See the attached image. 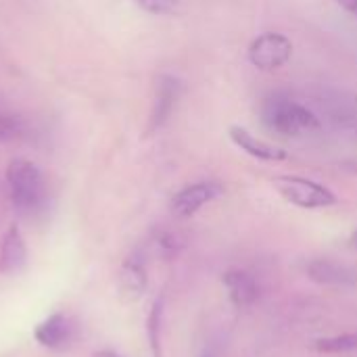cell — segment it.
I'll return each mask as SVG.
<instances>
[{"mask_svg":"<svg viewBox=\"0 0 357 357\" xmlns=\"http://www.w3.org/2000/svg\"><path fill=\"white\" fill-rule=\"evenodd\" d=\"M259 113L264 126L278 136L299 138L322 130L318 115L303 100H297L284 92H274L266 96Z\"/></svg>","mask_w":357,"mask_h":357,"instance_id":"obj_1","label":"cell"},{"mask_svg":"<svg viewBox=\"0 0 357 357\" xmlns=\"http://www.w3.org/2000/svg\"><path fill=\"white\" fill-rule=\"evenodd\" d=\"M8 195L15 209L23 215H36L46 205V182L40 167L23 157H17L6 167Z\"/></svg>","mask_w":357,"mask_h":357,"instance_id":"obj_2","label":"cell"},{"mask_svg":"<svg viewBox=\"0 0 357 357\" xmlns=\"http://www.w3.org/2000/svg\"><path fill=\"white\" fill-rule=\"evenodd\" d=\"M305 105L318 115L322 128L357 136V94L339 88H318L310 92Z\"/></svg>","mask_w":357,"mask_h":357,"instance_id":"obj_3","label":"cell"},{"mask_svg":"<svg viewBox=\"0 0 357 357\" xmlns=\"http://www.w3.org/2000/svg\"><path fill=\"white\" fill-rule=\"evenodd\" d=\"M278 195L301 209H326L337 203V197L324 184L301 176H276L272 180Z\"/></svg>","mask_w":357,"mask_h":357,"instance_id":"obj_4","label":"cell"},{"mask_svg":"<svg viewBox=\"0 0 357 357\" xmlns=\"http://www.w3.org/2000/svg\"><path fill=\"white\" fill-rule=\"evenodd\" d=\"M249 63L257 67L259 71L272 73L280 67H284L293 56V42L278 31H266L257 36L249 50H247Z\"/></svg>","mask_w":357,"mask_h":357,"instance_id":"obj_5","label":"cell"},{"mask_svg":"<svg viewBox=\"0 0 357 357\" xmlns=\"http://www.w3.org/2000/svg\"><path fill=\"white\" fill-rule=\"evenodd\" d=\"M222 186L218 182L211 180H203V182H195L184 186L182 190H178L172 197L169 209L176 218L184 220V218H192L195 213H199L205 205H209L211 201H215L222 195Z\"/></svg>","mask_w":357,"mask_h":357,"instance_id":"obj_6","label":"cell"},{"mask_svg":"<svg viewBox=\"0 0 357 357\" xmlns=\"http://www.w3.org/2000/svg\"><path fill=\"white\" fill-rule=\"evenodd\" d=\"M182 96V82L174 75H161L155 86V100H153V111L149 117L146 134L159 132L172 117L178 100Z\"/></svg>","mask_w":357,"mask_h":357,"instance_id":"obj_7","label":"cell"},{"mask_svg":"<svg viewBox=\"0 0 357 357\" xmlns=\"http://www.w3.org/2000/svg\"><path fill=\"white\" fill-rule=\"evenodd\" d=\"M230 140L234 142V146H238L243 153H247L253 159L259 161H268V163H276V161H284L289 157V153L280 146H274L257 136H253L249 130L241 128V126H230L228 130Z\"/></svg>","mask_w":357,"mask_h":357,"instance_id":"obj_8","label":"cell"},{"mask_svg":"<svg viewBox=\"0 0 357 357\" xmlns=\"http://www.w3.org/2000/svg\"><path fill=\"white\" fill-rule=\"evenodd\" d=\"M230 303L238 310L251 307L259 299V284L253 274L245 270H228L222 278Z\"/></svg>","mask_w":357,"mask_h":357,"instance_id":"obj_9","label":"cell"},{"mask_svg":"<svg viewBox=\"0 0 357 357\" xmlns=\"http://www.w3.org/2000/svg\"><path fill=\"white\" fill-rule=\"evenodd\" d=\"M305 272L310 280L322 287H354L357 282V274L351 268L333 259H314L307 264Z\"/></svg>","mask_w":357,"mask_h":357,"instance_id":"obj_10","label":"cell"},{"mask_svg":"<svg viewBox=\"0 0 357 357\" xmlns=\"http://www.w3.org/2000/svg\"><path fill=\"white\" fill-rule=\"evenodd\" d=\"M36 341L48 349H63L73 339V326L71 320L65 314H52L46 318L33 333Z\"/></svg>","mask_w":357,"mask_h":357,"instance_id":"obj_11","label":"cell"},{"mask_svg":"<svg viewBox=\"0 0 357 357\" xmlns=\"http://www.w3.org/2000/svg\"><path fill=\"white\" fill-rule=\"evenodd\" d=\"M27 259V247L17 226H10L0 243V274H17Z\"/></svg>","mask_w":357,"mask_h":357,"instance_id":"obj_12","label":"cell"},{"mask_svg":"<svg viewBox=\"0 0 357 357\" xmlns=\"http://www.w3.org/2000/svg\"><path fill=\"white\" fill-rule=\"evenodd\" d=\"M119 289L128 299H138L144 289H146V272L144 266L136 259H130L123 264L121 272H119Z\"/></svg>","mask_w":357,"mask_h":357,"instance_id":"obj_13","label":"cell"},{"mask_svg":"<svg viewBox=\"0 0 357 357\" xmlns=\"http://www.w3.org/2000/svg\"><path fill=\"white\" fill-rule=\"evenodd\" d=\"M316 351L326 354V356H335V354H354L357 351V333H345V335H337V337H326L316 341Z\"/></svg>","mask_w":357,"mask_h":357,"instance_id":"obj_14","label":"cell"},{"mask_svg":"<svg viewBox=\"0 0 357 357\" xmlns=\"http://www.w3.org/2000/svg\"><path fill=\"white\" fill-rule=\"evenodd\" d=\"M161 320H163V299L155 301V305L149 314V320H146L149 345H151L155 357H161Z\"/></svg>","mask_w":357,"mask_h":357,"instance_id":"obj_15","label":"cell"},{"mask_svg":"<svg viewBox=\"0 0 357 357\" xmlns=\"http://www.w3.org/2000/svg\"><path fill=\"white\" fill-rule=\"evenodd\" d=\"M21 134H23V123H21V119L0 109V142L15 140V138H19Z\"/></svg>","mask_w":357,"mask_h":357,"instance_id":"obj_16","label":"cell"},{"mask_svg":"<svg viewBox=\"0 0 357 357\" xmlns=\"http://www.w3.org/2000/svg\"><path fill=\"white\" fill-rule=\"evenodd\" d=\"M136 4L151 15H172L178 6V0H136Z\"/></svg>","mask_w":357,"mask_h":357,"instance_id":"obj_17","label":"cell"},{"mask_svg":"<svg viewBox=\"0 0 357 357\" xmlns=\"http://www.w3.org/2000/svg\"><path fill=\"white\" fill-rule=\"evenodd\" d=\"M159 249L165 253V255H176L180 249H182V241L174 234V232H163L157 241Z\"/></svg>","mask_w":357,"mask_h":357,"instance_id":"obj_18","label":"cell"},{"mask_svg":"<svg viewBox=\"0 0 357 357\" xmlns=\"http://www.w3.org/2000/svg\"><path fill=\"white\" fill-rule=\"evenodd\" d=\"M343 10H347L349 15L357 17V0H335Z\"/></svg>","mask_w":357,"mask_h":357,"instance_id":"obj_19","label":"cell"},{"mask_svg":"<svg viewBox=\"0 0 357 357\" xmlns=\"http://www.w3.org/2000/svg\"><path fill=\"white\" fill-rule=\"evenodd\" d=\"M92 357H121V356H117V354H113V351H98V354H94Z\"/></svg>","mask_w":357,"mask_h":357,"instance_id":"obj_20","label":"cell"},{"mask_svg":"<svg viewBox=\"0 0 357 357\" xmlns=\"http://www.w3.org/2000/svg\"><path fill=\"white\" fill-rule=\"evenodd\" d=\"M349 243H351V247L357 251V230L351 234V241H349Z\"/></svg>","mask_w":357,"mask_h":357,"instance_id":"obj_21","label":"cell"}]
</instances>
